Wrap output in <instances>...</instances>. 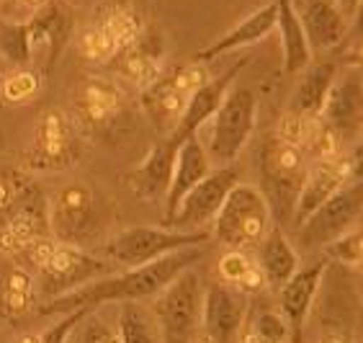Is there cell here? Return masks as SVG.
<instances>
[{
	"mask_svg": "<svg viewBox=\"0 0 363 343\" xmlns=\"http://www.w3.org/2000/svg\"><path fill=\"white\" fill-rule=\"evenodd\" d=\"M325 268H328V261L320 258L315 263L301 268L294 273L286 284L279 287V307L281 317L286 320L289 338L294 343H301L304 336V325H307L309 310H312V302L317 297V289L322 284V276H325Z\"/></svg>",
	"mask_w": 363,
	"mask_h": 343,
	"instance_id": "9a60e30c",
	"label": "cell"
},
{
	"mask_svg": "<svg viewBox=\"0 0 363 343\" xmlns=\"http://www.w3.org/2000/svg\"><path fill=\"white\" fill-rule=\"evenodd\" d=\"M104 23L113 34V39H116L121 52H124L129 44H134L140 39V21H137V16H134L132 11H126V8L111 11V13L104 18Z\"/></svg>",
	"mask_w": 363,
	"mask_h": 343,
	"instance_id": "8d00e7d4",
	"label": "cell"
},
{
	"mask_svg": "<svg viewBox=\"0 0 363 343\" xmlns=\"http://www.w3.org/2000/svg\"><path fill=\"white\" fill-rule=\"evenodd\" d=\"M296 13L301 18L312 55L330 52L348 39L350 18L333 0H301L296 6Z\"/></svg>",
	"mask_w": 363,
	"mask_h": 343,
	"instance_id": "e0dca14e",
	"label": "cell"
},
{
	"mask_svg": "<svg viewBox=\"0 0 363 343\" xmlns=\"http://www.w3.org/2000/svg\"><path fill=\"white\" fill-rule=\"evenodd\" d=\"M28 36H31V47L44 49L47 52V65H44V75H52L55 72L57 60L62 57V49L67 44V36H70V13L67 8L60 3V0H49L44 3L39 11H36L31 18L26 21Z\"/></svg>",
	"mask_w": 363,
	"mask_h": 343,
	"instance_id": "44dd1931",
	"label": "cell"
},
{
	"mask_svg": "<svg viewBox=\"0 0 363 343\" xmlns=\"http://www.w3.org/2000/svg\"><path fill=\"white\" fill-rule=\"evenodd\" d=\"M83 315H85V310H72V312H67V315H60L55 325H49L42 336H39V341L42 343H67L72 328L80 322Z\"/></svg>",
	"mask_w": 363,
	"mask_h": 343,
	"instance_id": "f35d334b",
	"label": "cell"
},
{
	"mask_svg": "<svg viewBox=\"0 0 363 343\" xmlns=\"http://www.w3.org/2000/svg\"><path fill=\"white\" fill-rule=\"evenodd\" d=\"M203 297H206V284L196 266L181 271L157 297H152L150 310L160 325L162 341L194 343L201 336Z\"/></svg>",
	"mask_w": 363,
	"mask_h": 343,
	"instance_id": "7a4b0ae2",
	"label": "cell"
},
{
	"mask_svg": "<svg viewBox=\"0 0 363 343\" xmlns=\"http://www.w3.org/2000/svg\"><path fill=\"white\" fill-rule=\"evenodd\" d=\"M113 307H116V330L121 343H165L147 302H121Z\"/></svg>",
	"mask_w": 363,
	"mask_h": 343,
	"instance_id": "f1b7e54d",
	"label": "cell"
},
{
	"mask_svg": "<svg viewBox=\"0 0 363 343\" xmlns=\"http://www.w3.org/2000/svg\"><path fill=\"white\" fill-rule=\"evenodd\" d=\"M44 3H49V0H0V6L23 8V11H26V18H31V16H34Z\"/></svg>",
	"mask_w": 363,
	"mask_h": 343,
	"instance_id": "60d3db41",
	"label": "cell"
},
{
	"mask_svg": "<svg viewBox=\"0 0 363 343\" xmlns=\"http://www.w3.org/2000/svg\"><path fill=\"white\" fill-rule=\"evenodd\" d=\"M0 145H3V134H0Z\"/></svg>",
	"mask_w": 363,
	"mask_h": 343,
	"instance_id": "7dc6e473",
	"label": "cell"
},
{
	"mask_svg": "<svg viewBox=\"0 0 363 343\" xmlns=\"http://www.w3.org/2000/svg\"><path fill=\"white\" fill-rule=\"evenodd\" d=\"M75 109L88 126H104L121 109V91L111 80L88 77L75 98Z\"/></svg>",
	"mask_w": 363,
	"mask_h": 343,
	"instance_id": "4316f807",
	"label": "cell"
},
{
	"mask_svg": "<svg viewBox=\"0 0 363 343\" xmlns=\"http://www.w3.org/2000/svg\"><path fill=\"white\" fill-rule=\"evenodd\" d=\"M363 212V178L350 181L340 191L320 204L304 222L299 224V240L307 248H328L353 227Z\"/></svg>",
	"mask_w": 363,
	"mask_h": 343,
	"instance_id": "52a82bcc",
	"label": "cell"
},
{
	"mask_svg": "<svg viewBox=\"0 0 363 343\" xmlns=\"http://www.w3.org/2000/svg\"><path fill=\"white\" fill-rule=\"evenodd\" d=\"M203 80L206 77H199L196 67H178L170 72L162 70V75L145 88V93H142L145 111L165 137L173 134L175 124L186 109V101Z\"/></svg>",
	"mask_w": 363,
	"mask_h": 343,
	"instance_id": "30bf717a",
	"label": "cell"
},
{
	"mask_svg": "<svg viewBox=\"0 0 363 343\" xmlns=\"http://www.w3.org/2000/svg\"><path fill=\"white\" fill-rule=\"evenodd\" d=\"M211 168L214 165H211L209 153H206V147H203L199 134H194V137H189L186 142L178 145L173 160V175H170V189L165 194V202H162L165 222L173 217L178 204L191 194V189L199 186L211 173Z\"/></svg>",
	"mask_w": 363,
	"mask_h": 343,
	"instance_id": "2e32d148",
	"label": "cell"
},
{
	"mask_svg": "<svg viewBox=\"0 0 363 343\" xmlns=\"http://www.w3.org/2000/svg\"><path fill=\"white\" fill-rule=\"evenodd\" d=\"M356 36H363V0H358L356 11H353V18H350L348 39H356Z\"/></svg>",
	"mask_w": 363,
	"mask_h": 343,
	"instance_id": "b9f144b4",
	"label": "cell"
},
{
	"mask_svg": "<svg viewBox=\"0 0 363 343\" xmlns=\"http://www.w3.org/2000/svg\"><path fill=\"white\" fill-rule=\"evenodd\" d=\"M279 16H276V31L281 36V55H284V72L286 75H296L307 67L315 57L309 49L307 34L301 26V18L296 13L294 0H276Z\"/></svg>",
	"mask_w": 363,
	"mask_h": 343,
	"instance_id": "d4e9b609",
	"label": "cell"
},
{
	"mask_svg": "<svg viewBox=\"0 0 363 343\" xmlns=\"http://www.w3.org/2000/svg\"><path fill=\"white\" fill-rule=\"evenodd\" d=\"M255 119H258V98H255L252 88L232 85L219 109L214 111V116L206 121L209 134L206 137L199 134L214 168L232 165L238 160L247 140H250L252 129H255Z\"/></svg>",
	"mask_w": 363,
	"mask_h": 343,
	"instance_id": "3957f363",
	"label": "cell"
},
{
	"mask_svg": "<svg viewBox=\"0 0 363 343\" xmlns=\"http://www.w3.org/2000/svg\"><path fill=\"white\" fill-rule=\"evenodd\" d=\"M16 343H42V341H39V336H23V338H18Z\"/></svg>",
	"mask_w": 363,
	"mask_h": 343,
	"instance_id": "ee69618b",
	"label": "cell"
},
{
	"mask_svg": "<svg viewBox=\"0 0 363 343\" xmlns=\"http://www.w3.org/2000/svg\"><path fill=\"white\" fill-rule=\"evenodd\" d=\"M263 170H266V183H268V204L271 199H286L289 191L294 194V199L299 196L301 181H304V160L301 153L291 142L276 140L271 142V147L266 150V160H263Z\"/></svg>",
	"mask_w": 363,
	"mask_h": 343,
	"instance_id": "603a6c76",
	"label": "cell"
},
{
	"mask_svg": "<svg viewBox=\"0 0 363 343\" xmlns=\"http://www.w3.org/2000/svg\"><path fill=\"white\" fill-rule=\"evenodd\" d=\"M104 273H111V263L106 258L85 253L80 245L57 243L47 266L42 268V276L47 281L44 284L47 300H52L57 294L72 292V289L83 287L88 281L101 279Z\"/></svg>",
	"mask_w": 363,
	"mask_h": 343,
	"instance_id": "8fae6325",
	"label": "cell"
},
{
	"mask_svg": "<svg viewBox=\"0 0 363 343\" xmlns=\"http://www.w3.org/2000/svg\"><path fill=\"white\" fill-rule=\"evenodd\" d=\"M194 343H211V341H209V338H206V336H203V333H201V336L196 338V341H194Z\"/></svg>",
	"mask_w": 363,
	"mask_h": 343,
	"instance_id": "f6af8a7d",
	"label": "cell"
},
{
	"mask_svg": "<svg viewBox=\"0 0 363 343\" xmlns=\"http://www.w3.org/2000/svg\"><path fill=\"white\" fill-rule=\"evenodd\" d=\"M247 65H250V55L240 57L230 70L219 72V75H214V77H206V80L191 93L189 101H186V109H183V114H181V119H178L173 134H170L173 145H181V142H186L189 137H194V134H201L206 121L214 116V111H217L219 104L224 101L227 91L235 85V80L240 77L242 67H247Z\"/></svg>",
	"mask_w": 363,
	"mask_h": 343,
	"instance_id": "4fadbf2b",
	"label": "cell"
},
{
	"mask_svg": "<svg viewBox=\"0 0 363 343\" xmlns=\"http://www.w3.org/2000/svg\"><path fill=\"white\" fill-rule=\"evenodd\" d=\"M238 183H240V175L235 165L211 168V173L199 186H194L191 194L178 204V209L165 222V227H175V230H186V232L209 230L211 222L217 219L219 209H222L227 194Z\"/></svg>",
	"mask_w": 363,
	"mask_h": 343,
	"instance_id": "ba28073f",
	"label": "cell"
},
{
	"mask_svg": "<svg viewBox=\"0 0 363 343\" xmlns=\"http://www.w3.org/2000/svg\"><path fill=\"white\" fill-rule=\"evenodd\" d=\"M337 72H340V62L335 57H322V60H312V62L299 72V83L294 88L291 98H289V114L307 119L322 111V106L328 101V93L335 83Z\"/></svg>",
	"mask_w": 363,
	"mask_h": 343,
	"instance_id": "ffe728a7",
	"label": "cell"
},
{
	"mask_svg": "<svg viewBox=\"0 0 363 343\" xmlns=\"http://www.w3.org/2000/svg\"><path fill=\"white\" fill-rule=\"evenodd\" d=\"M322 116L333 126L335 132L348 134L356 132L363 124V83H361V70L345 67L337 72L335 83L330 88L328 101L322 106Z\"/></svg>",
	"mask_w": 363,
	"mask_h": 343,
	"instance_id": "d6986e66",
	"label": "cell"
},
{
	"mask_svg": "<svg viewBox=\"0 0 363 343\" xmlns=\"http://www.w3.org/2000/svg\"><path fill=\"white\" fill-rule=\"evenodd\" d=\"M325 251L333 253L335 258L345 261V263H363V230L345 232L335 243H330Z\"/></svg>",
	"mask_w": 363,
	"mask_h": 343,
	"instance_id": "74e56055",
	"label": "cell"
},
{
	"mask_svg": "<svg viewBox=\"0 0 363 343\" xmlns=\"http://www.w3.org/2000/svg\"><path fill=\"white\" fill-rule=\"evenodd\" d=\"M245 315H247V294L224 281L206 284L201 333L211 343H235L245 325Z\"/></svg>",
	"mask_w": 363,
	"mask_h": 343,
	"instance_id": "5bb4252c",
	"label": "cell"
},
{
	"mask_svg": "<svg viewBox=\"0 0 363 343\" xmlns=\"http://www.w3.org/2000/svg\"><path fill=\"white\" fill-rule=\"evenodd\" d=\"M337 8H340L342 13L348 16V18H353V11H356V6H358V0H333Z\"/></svg>",
	"mask_w": 363,
	"mask_h": 343,
	"instance_id": "7bdbcfd3",
	"label": "cell"
},
{
	"mask_svg": "<svg viewBox=\"0 0 363 343\" xmlns=\"http://www.w3.org/2000/svg\"><path fill=\"white\" fill-rule=\"evenodd\" d=\"M0 57L13 67H31L34 47L28 36L26 21H3L0 23Z\"/></svg>",
	"mask_w": 363,
	"mask_h": 343,
	"instance_id": "1f68e13d",
	"label": "cell"
},
{
	"mask_svg": "<svg viewBox=\"0 0 363 343\" xmlns=\"http://www.w3.org/2000/svg\"><path fill=\"white\" fill-rule=\"evenodd\" d=\"M350 173L353 170H350L348 160H322L317 163L315 168H309L307 175H304V181H301L299 196L294 202L291 222L299 227L320 204L328 202L330 196L335 194V191H340L342 186H348Z\"/></svg>",
	"mask_w": 363,
	"mask_h": 343,
	"instance_id": "ac0fdd59",
	"label": "cell"
},
{
	"mask_svg": "<svg viewBox=\"0 0 363 343\" xmlns=\"http://www.w3.org/2000/svg\"><path fill=\"white\" fill-rule=\"evenodd\" d=\"M77 158V134L60 111H47L36 121L34 137L26 150V165L39 170H62Z\"/></svg>",
	"mask_w": 363,
	"mask_h": 343,
	"instance_id": "7c38bea8",
	"label": "cell"
},
{
	"mask_svg": "<svg viewBox=\"0 0 363 343\" xmlns=\"http://www.w3.org/2000/svg\"><path fill=\"white\" fill-rule=\"evenodd\" d=\"M67 343H121V338L116 330V320H106L104 307H93L85 310V315L72 328Z\"/></svg>",
	"mask_w": 363,
	"mask_h": 343,
	"instance_id": "d6a6232c",
	"label": "cell"
},
{
	"mask_svg": "<svg viewBox=\"0 0 363 343\" xmlns=\"http://www.w3.org/2000/svg\"><path fill=\"white\" fill-rule=\"evenodd\" d=\"M337 62H345L348 67H353V70H363V36L350 39L348 52H342V57Z\"/></svg>",
	"mask_w": 363,
	"mask_h": 343,
	"instance_id": "ab89813d",
	"label": "cell"
},
{
	"mask_svg": "<svg viewBox=\"0 0 363 343\" xmlns=\"http://www.w3.org/2000/svg\"><path fill=\"white\" fill-rule=\"evenodd\" d=\"M121 75H126L132 83L137 85H150L162 75L160 60H157V47L150 42L137 39L134 44L121 52Z\"/></svg>",
	"mask_w": 363,
	"mask_h": 343,
	"instance_id": "f546056e",
	"label": "cell"
},
{
	"mask_svg": "<svg viewBox=\"0 0 363 343\" xmlns=\"http://www.w3.org/2000/svg\"><path fill=\"white\" fill-rule=\"evenodd\" d=\"M299 3H301V0H294V6H299Z\"/></svg>",
	"mask_w": 363,
	"mask_h": 343,
	"instance_id": "bcb514c9",
	"label": "cell"
},
{
	"mask_svg": "<svg viewBox=\"0 0 363 343\" xmlns=\"http://www.w3.org/2000/svg\"><path fill=\"white\" fill-rule=\"evenodd\" d=\"M258 266L268 287L279 289L299 271V253L289 243L279 224H273L258 245Z\"/></svg>",
	"mask_w": 363,
	"mask_h": 343,
	"instance_id": "484cf974",
	"label": "cell"
},
{
	"mask_svg": "<svg viewBox=\"0 0 363 343\" xmlns=\"http://www.w3.org/2000/svg\"><path fill=\"white\" fill-rule=\"evenodd\" d=\"M201 258L203 245H191V248L168 253L157 261H150L145 266L124 268L121 273H106L101 279L88 281L72 292L57 294L39 307V312L60 317L72 310H93L106 307V305H121V302H147L157 297L178 273L196 266Z\"/></svg>",
	"mask_w": 363,
	"mask_h": 343,
	"instance_id": "6da1fadb",
	"label": "cell"
},
{
	"mask_svg": "<svg viewBox=\"0 0 363 343\" xmlns=\"http://www.w3.org/2000/svg\"><path fill=\"white\" fill-rule=\"evenodd\" d=\"M36 302V284L31 271L8 263L0 271V315L6 320H18L28 315Z\"/></svg>",
	"mask_w": 363,
	"mask_h": 343,
	"instance_id": "83f0119b",
	"label": "cell"
},
{
	"mask_svg": "<svg viewBox=\"0 0 363 343\" xmlns=\"http://www.w3.org/2000/svg\"><path fill=\"white\" fill-rule=\"evenodd\" d=\"M273 212L266 194L258 186L238 183L227 194L217 219L211 222V235L232 251L258 248L273 227Z\"/></svg>",
	"mask_w": 363,
	"mask_h": 343,
	"instance_id": "277c9868",
	"label": "cell"
},
{
	"mask_svg": "<svg viewBox=\"0 0 363 343\" xmlns=\"http://www.w3.org/2000/svg\"><path fill=\"white\" fill-rule=\"evenodd\" d=\"M121 49L113 39V34L108 31L104 21L91 26L85 31L83 36V55L91 60V62H106V60H111L113 55H119Z\"/></svg>",
	"mask_w": 363,
	"mask_h": 343,
	"instance_id": "d590c367",
	"label": "cell"
},
{
	"mask_svg": "<svg viewBox=\"0 0 363 343\" xmlns=\"http://www.w3.org/2000/svg\"><path fill=\"white\" fill-rule=\"evenodd\" d=\"M211 240L209 230H175V227H150V224H137L116 232L108 243L101 248V258L108 263H116L121 268H137L145 266L150 261H157L162 256L191 245H206Z\"/></svg>",
	"mask_w": 363,
	"mask_h": 343,
	"instance_id": "5b68a950",
	"label": "cell"
},
{
	"mask_svg": "<svg viewBox=\"0 0 363 343\" xmlns=\"http://www.w3.org/2000/svg\"><path fill=\"white\" fill-rule=\"evenodd\" d=\"M175 150H178V145H173V140L165 137L132 170L129 186H132V194L137 199H145V202H165V194L170 189V175H173Z\"/></svg>",
	"mask_w": 363,
	"mask_h": 343,
	"instance_id": "7402d4cb",
	"label": "cell"
},
{
	"mask_svg": "<svg viewBox=\"0 0 363 343\" xmlns=\"http://www.w3.org/2000/svg\"><path fill=\"white\" fill-rule=\"evenodd\" d=\"M245 338H250V343H286V320L281 317V312H271V310L255 312Z\"/></svg>",
	"mask_w": 363,
	"mask_h": 343,
	"instance_id": "836d02e7",
	"label": "cell"
},
{
	"mask_svg": "<svg viewBox=\"0 0 363 343\" xmlns=\"http://www.w3.org/2000/svg\"><path fill=\"white\" fill-rule=\"evenodd\" d=\"M361 83H363V70H361Z\"/></svg>",
	"mask_w": 363,
	"mask_h": 343,
	"instance_id": "c3c4849f",
	"label": "cell"
},
{
	"mask_svg": "<svg viewBox=\"0 0 363 343\" xmlns=\"http://www.w3.org/2000/svg\"><path fill=\"white\" fill-rule=\"evenodd\" d=\"M276 16H279L276 3L260 6L258 11H252V13L247 16V18H242L235 28H230V34H224L222 39H217L211 47L201 49V52L196 55V62H211V60H217V57H222V55H230V52H238V49L263 42L268 34L276 31Z\"/></svg>",
	"mask_w": 363,
	"mask_h": 343,
	"instance_id": "cb8c5ba5",
	"label": "cell"
},
{
	"mask_svg": "<svg viewBox=\"0 0 363 343\" xmlns=\"http://www.w3.org/2000/svg\"><path fill=\"white\" fill-rule=\"evenodd\" d=\"M219 276L224 279V284H230V287L240 289L245 294L255 292V289L266 284L263 273H260V266H255L247 258V253L242 251H232L219 261Z\"/></svg>",
	"mask_w": 363,
	"mask_h": 343,
	"instance_id": "4dcf8cb0",
	"label": "cell"
},
{
	"mask_svg": "<svg viewBox=\"0 0 363 343\" xmlns=\"http://www.w3.org/2000/svg\"><path fill=\"white\" fill-rule=\"evenodd\" d=\"M6 219L0 224V253L21 256L26 245L47 238L49 232V202L44 191L31 178L11 186V202L3 209Z\"/></svg>",
	"mask_w": 363,
	"mask_h": 343,
	"instance_id": "8992f818",
	"label": "cell"
},
{
	"mask_svg": "<svg viewBox=\"0 0 363 343\" xmlns=\"http://www.w3.org/2000/svg\"><path fill=\"white\" fill-rule=\"evenodd\" d=\"M96 227V196L88 183H67L49 202V232L57 243L80 245Z\"/></svg>",
	"mask_w": 363,
	"mask_h": 343,
	"instance_id": "9c48e42d",
	"label": "cell"
},
{
	"mask_svg": "<svg viewBox=\"0 0 363 343\" xmlns=\"http://www.w3.org/2000/svg\"><path fill=\"white\" fill-rule=\"evenodd\" d=\"M39 75L31 67H16L13 72H8L0 83V96L6 98L8 104H26L39 93Z\"/></svg>",
	"mask_w": 363,
	"mask_h": 343,
	"instance_id": "e575fe53",
	"label": "cell"
}]
</instances>
